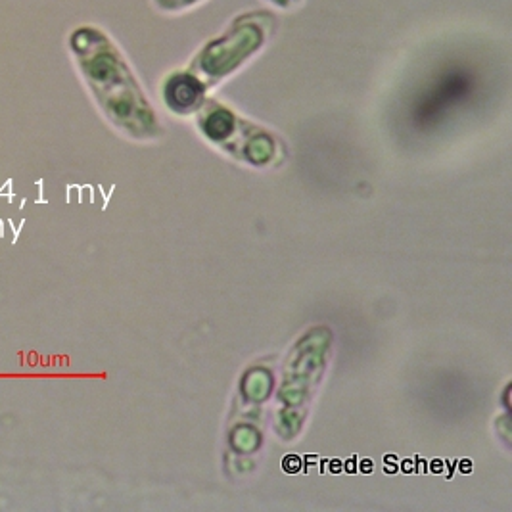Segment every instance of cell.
<instances>
[{"label": "cell", "instance_id": "cell-1", "mask_svg": "<svg viewBox=\"0 0 512 512\" xmlns=\"http://www.w3.org/2000/svg\"><path fill=\"white\" fill-rule=\"evenodd\" d=\"M265 33L259 25L242 24L233 29L223 41L211 45L202 56V68L211 75H221L233 70L246 56L261 47Z\"/></svg>", "mask_w": 512, "mask_h": 512}, {"label": "cell", "instance_id": "cell-2", "mask_svg": "<svg viewBox=\"0 0 512 512\" xmlns=\"http://www.w3.org/2000/svg\"><path fill=\"white\" fill-rule=\"evenodd\" d=\"M200 94H202V85L194 77H187V75L173 77L165 89V98L169 106L177 110H187L190 106H194Z\"/></svg>", "mask_w": 512, "mask_h": 512}, {"label": "cell", "instance_id": "cell-3", "mask_svg": "<svg viewBox=\"0 0 512 512\" xmlns=\"http://www.w3.org/2000/svg\"><path fill=\"white\" fill-rule=\"evenodd\" d=\"M234 131V119L229 112H215L206 123V133L213 140L227 139Z\"/></svg>", "mask_w": 512, "mask_h": 512}, {"label": "cell", "instance_id": "cell-4", "mask_svg": "<svg viewBox=\"0 0 512 512\" xmlns=\"http://www.w3.org/2000/svg\"><path fill=\"white\" fill-rule=\"evenodd\" d=\"M160 4H163L165 8H181V6H187L190 2H196V0H158Z\"/></svg>", "mask_w": 512, "mask_h": 512}]
</instances>
